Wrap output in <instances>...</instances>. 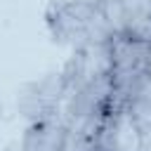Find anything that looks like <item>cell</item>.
<instances>
[{"label":"cell","mask_w":151,"mask_h":151,"mask_svg":"<svg viewBox=\"0 0 151 151\" xmlns=\"http://www.w3.org/2000/svg\"><path fill=\"white\" fill-rule=\"evenodd\" d=\"M45 26L52 42L68 47L71 52L111 42L113 28L99 5H78V7H61V9H45Z\"/></svg>","instance_id":"cell-1"},{"label":"cell","mask_w":151,"mask_h":151,"mask_svg":"<svg viewBox=\"0 0 151 151\" xmlns=\"http://www.w3.org/2000/svg\"><path fill=\"white\" fill-rule=\"evenodd\" d=\"M149 71H151V42L130 38V35L111 38L109 78H111L116 99L123 109H125V101L132 94V90L144 80V76Z\"/></svg>","instance_id":"cell-2"},{"label":"cell","mask_w":151,"mask_h":151,"mask_svg":"<svg viewBox=\"0 0 151 151\" xmlns=\"http://www.w3.org/2000/svg\"><path fill=\"white\" fill-rule=\"evenodd\" d=\"M66 92H68V85H66V78H64L61 68L42 73L40 78L26 80L24 85H19L17 97H14L17 116L24 123L59 118Z\"/></svg>","instance_id":"cell-3"},{"label":"cell","mask_w":151,"mask_h":151,"mask_svg":"<svg viewBox=\"0 0 151 151\" xmlns=\"http://www.w3.org/2000/svg\"><path fill=\"white\" fill-rule=\"evenodd\" d=\"M17 149L19 151H73V134L61 116L45 118V120L26 123Z\"/></svg>","instance_id":"cell-4"},{"label":"cell","mask_w":151,"mask_h":151,"mask_svg":"<svg viewBox=\"0 0 151 151\" xmlns=\"http://www.w3.org/2000/svg\"><path fill=\"white\" fill-rule=\"evenodd\" d=\"M125 116L130 118V123L142 142V151H146V146L151 144V71L127 97Z\"/></svg>","instance_id":"cell-5"},{"label":"cell","mask_w":151,"mask_h":151,"mask_svg":"<svg viewBox=\"0 0 151 151\" xmlns=\"http://www.w3.org/2000/svg\"><path fill=\"white\" fill-rule=\"evenodd\" d=\"M47 9H61V7H78V5H99L101 0H45Z\"/></svg>","instance_id":"cell-6"},{"label":"cell","mask_w":151,"mask_h":151,"mask_svg":"<svg viewBox=\"0 0 151 151\" xmlns=\"http://www.w3.org/2000/svg\"><path fill=\"white\" fill-rule=\"evenodd\" d=\"M2 118H5V104H2V97H0V123H2Z\"/></svg>","instance_id":"cell-7"},{"label":"cell","mask_w":151,"mask_h":151,"mask_svg":"<svg viewBox=\"0 0 151 151\" xmlns=\"http://www.w3.org/2000/svg\"><path fill=\"white\" fill-rule=\"evenodd\" d=\"M113 2H120V0H101V5H113Z\"/></svg>","instance_id":"cell-8"}]
</instances>
